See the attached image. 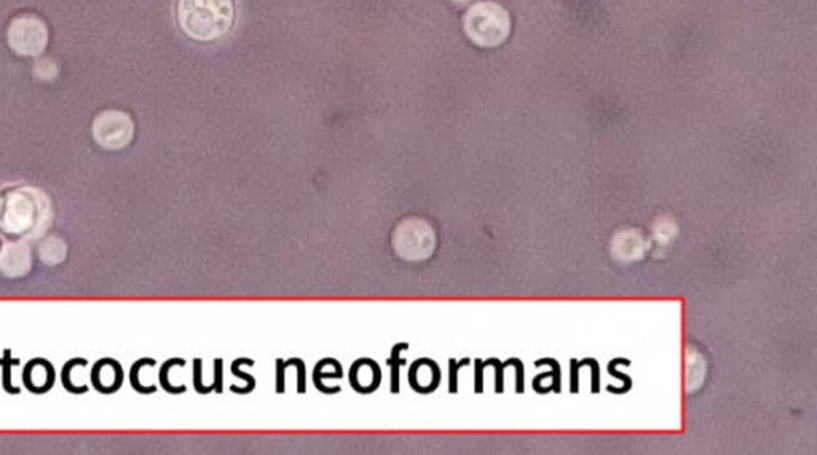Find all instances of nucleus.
Masks as SVG:
<instances>
[{
	"mask_svg": "<svg viewBox=\"0 0 817 455\" xmlns=\"http://www.w3.org/2000/svg\"><path fill=\"white\" fill-rule=\"evenodd\" d=\"M178 21L190 39H219L232 28V0H179Z\"/></svg>",
	"mask_w": 817,
	"mask_h": 455,
	"instance_id": "nucleus-1",
	"label": "nucleus"
},
{
	"mask_svg": "<svg viewBox=\"0 0 817 455\" xmlns=\"http://www.w3.org/2000/svg\"><path fill=\"white\" fill-rule=\"evenodd\" d=\"M463 28L478 47H498L510 36V13L495 2H478L466 13Z\"/></svg>",
	"mask_w": 817,
	"mask_h": 455,
	"instance_id": "nucleus-2",
	"label": "nucleus"
},
{
	"mask_svg": "<svg viewBox=\"0 0 817 455\" xmlns=\"http://www.w3.org/2000/svg\"><path fill=\"white\" fill-rule=\"evenodd\" d=\"M39 205L34 190H10L0 197V230L10 237L28 234L39 224Z\"/></svg>",
	"mask_w": 817,
	"mask_h": 455,
	"instance_id": "nucleus-3",
	"label": "nucleus"
},
{
	"mask_svg": "<svg viewBox=\"0 0 817 455\" xmlns=\"http://www.w3.org/2000/svg\"><path fill=\"white\" fill-rule=\"evenodd\" d=\"M47 44V26L36 16H18L10 24L8 45L18 55L39 56Z\"/></svg>",
	"mask_w": 817,
	"mask_h": 455,
	"instance_id": "nucleus-4",
	"label": "nucleus"
},
{
	"mask_svg": "<svg viewBox=\"0 0 817 455\" xmlns=\"http://www.w3.org/2000/svg\"><path fill=\"white\" fill-rule=\"evenodd\" d=\"M93 135L98 144L106 149H122L133 138V122L123 112H104L93 123Z\"/></svg>",
	"mask_w": 817,
	"mask_h": 455,
	"instance_id": "nucleus-5",
	"label": "nucleus"
},
{
	"mask_svg": "<svg viewBox=\"0 0 817 455\" xmlns=\"http://www.w3.org/2000/svg\"><path fill=\"white\" fill-rule=\"evenodd\" d=\"M28 246L8 245L0 253V270L8 277H20L31 267Z\"/></svg>",
	"mask_w": 817,
	"mask_h": 455,
	"instance_id": "nucleus-6",
	"label": "nucleus"
},
{
	"mask_svg": "<svg viewBox=\"0 0 817 455\" xmlns=\"http://www.w3.org/2000/svg\"><path fill=\"white\" fill-rule=\"evenodd\" d=\"M91 379H93V384H95L99 392L109 393L119 388L122 372H120L119 364L114 363V361H99L95 369H93Z\"/></svg>",
	"mask_w": 817,
	"mask_h": 455,
	"instance_id": "nucleus-7",
	"label": "nucleus"
},
{
	"mask_svg": "<svg viewBox=\"0 0 817 455\" xmlns=\"http://www.w3.org/2000/svg\"><path fill=\"white\" fill-rule=\"evenodd\" d=\"M24 382L34 392H45L53 385V368L42 360L31 361L24 371Z\"/></svg>",
	"mask_w": 817,
	"mask_h": 455,
	"instance_id": "nucleus-8",
	"label": "nucleus"
},
{
	"mask_svg": "<svg viewBox=\"0 0 817 455\" xmlns=\"http://www.w3.org/2000/svg\"><path fill=\"white\" fill-rule=\"evenodd\" d=\"M452 2L457 5H466L470 4L471 0H452Z\"/></svg>",
	"mask_w": 817,
	"mask_h": 455,
	"instance_id": "nucleus-9",
	"label": "nucleus"
}]
</instances>
